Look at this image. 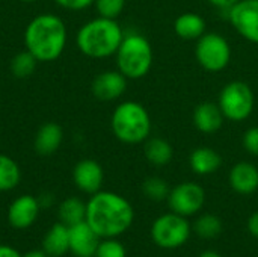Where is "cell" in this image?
I'll list each match as a JSON object with an SVG mask.
<instances>
[{
  "label": "cell",
  "instance_id": "12",
  "mask_svg": "<svg viewBox=\"0 0 258 257\" xmlns=\"http://www.w3.org/2000/svg\"><path fill=\"white\" fill-rule=\"evenodd\" d=\"M127 77L118 70H106L92 80L91 91L100 101H115L127 91Z\"/></svg>",
  "mask_w": 258,
  "mask_h": 257
},
{
  "label": "cell",
  "instance_id": "29",
  "mask_svg": "<svg viewBox=\"0 0 258 257\" xmlns=\"http://www.w3.org/2000/svg\"><path fill=\"white\" fill-rule=\"evenodd\" d=\"M242 145L243 148L251 155L258 158V126L249 127L243 136H242Z\"/></svg>",
  "mask_w": 258,
  "mask_h": 257
},
{
  "label": "cell",
  "instance_id": "26",
  "mask_svg": "<svg viewBox=\"0 0 258 257\" xmlns=\"http://www.w3.org/2000/svg\"><path fill=\"white\" fill-rule=\"evenodd\" d=\"M169 191H171L169 185L162 177H148L142 183V192H144V195L147 198L153 200V201L168 200Z\"/></svg>",
  "mask_w": 258,
  "mask_h": 257
},
{
  "label": "cell",
  "instance_id": "1",
  "mask_svg": "<svg viewBox=\"0 0 258 257\" xmlns=\"http://www.w3.org/2000/svg\"><path fill=\"white\" fill-rule=\"evenodd\" d=\"M85 221L101 239L118 238L132 227L135 211L125 197L110 191H98L86 201Z\"/></svg>",
  "mask_w": 258,
  "mask_h": 257
},
{
  "label": "cell",
  "instance_id": "7",
  "mask_svg": "<svg viewBox=\"0 0 258 257\" xmlns=\"http://www.w3.org/2000/svg\"><path fill=\"white\" fill-rule=\"evenodd\" d=\"M150 233L157 247L163 250H175L189 241L192 226L186 217L169 212L154 220Z\"/></svg>",
  "mask_w": 258,
  "mask_h": 257
},
{
  "label": "cell",
  "instance_id": "19",
  "mask_svg": "<svg viewBox=\"0 0 258 257\" xmlns=\"http://www.w3.org/2000/svg\"><path fill=\"white\" fill-rule=\"evenodd\" d=\"M190 170L198 176L215 174L222 167V156L210 147H198L189 156Z\"/></svg>",
  "mask_w": 258,
  "mask_h": 257
},
{
  "label": "cell",
  "instance_id": "36",
  "mask_svg": "<svg viewBox=\"0 0 258 257\" xmlns=\"http://www.w3.org/2000/svg\"><path fill=\"white\" fill-rule=\"evenodd\" d=\"M198 257H222L218 251H213V250H206V251H203L201 254Z\"/></svg>",
  "mask_w": 258,
  "mask_h": 257
},
{
  "label": "cell",
  "instance_id": "14",
  "mask_svg": "<svg viewBox=\"0 0 258 257\" xmlns=\"http://www.w3.org/2000/svg\"><path fill=\"white\" fill-rule=\"evenodd\" d=\"M70 232V253L76 257H95L97 247L101 238L92 230V227L82 221L68 227Z\"/></svg>",
  "mask_w": 258,
  "mask_h": 257
},
{
  "label": "cell",
  "instance_id": "2",
  "mask_svg": "<svg viewBox=\"0 0 258 257\" xmlns=\"http://www.w3.org/2000/svg\"><path fill=\"white\" fill-rule=\"evenodd\" d=\"M68 32L65 21L51 12L35 15L24 29V45L38 62H53L67 47Z\"/></svg>",
  "mask_w": 258,
  "mask_h": 257
},
{
  "label": "cell",
  "instance_id": "21",
  "mask_svg": "<svg viewBox=\"0 0 258 257\" xmlns=\"http://www.w3.org/2000/svg\"><path fill=\"white\" fill-rule=\"evenodd\" d=\"M144 156L154 167H165L174 158V148L169 141L154 136L144 142Z\"/></svg>",
  "mask_w": 258,
  "mask_h": 257
},
{
  "label": "cell",
  "instance_id": "28",
  "mask_svg": "<svg viewBox=\"0 0 258 257\" xmlns=\"http://www.w3.org/2000/svg\"><path fill=\"white\" fill-rule=\"evenodd\" d=\"M95 257H127L125 247L115 238H104L100 241Z\"/></svg>",
  "mask_w": 258,
  "mask_h": 257
},
{
  "label": "cell",
  "instance_id": "22",
  "mask_svg": "<svg viewBox=\"0 0 258 257\" xmlns=\"http://www.w3.org/2000/svg\"><path fill=\"white\" fill-rule=\"evenodd\" d=\"M59 223L71 227L86 220V203L79 197H68L65 198L57 209Z\"/></svg>",
  "mask_w": 258,
  "mask_h": 257
},
{
  "label": "cell",
  "instance_id": "3",
  "mask_svg": "<svg viewBox=\"0 0 258 257\" xmlns=\"http://www.w3.org/2000/svg\"><path fill=\"white\" fill-rule=\"evenodd\" d=\"M124 35L116 20L98 15L80 26L76 35V45L88 58L106 59L115 56Z\"/></svg>",
  "mask_w": 258,
  "mask_h": 257
},
{
  "label": "cell",
  "instance_id": "27",
  "mask_svg": "<svg viewBox=\"0 0 258 257\" xmlns=\"http://www.w3.org/2000/svg\"><path fill=\"white\" fill-rule=\"evenodd\" d=\"M94 6L100 17L116 20L125 8V0H95Z\"/></svg>",
  "mask_w": 258,
  "mask_h": 257
},
{
  "label": "cell",
  "instance_id": "23",
  "mask_svg": "<svg viewBox=\"0 0 258 257\" xmlns=\"http://www.w3.org/2000/svg\"><path fill=\"white\" fill-rule=\"evenodd\" d=\"M21 182L20 165L8 155L0 153V192L15 189Z\"/></svg>",
  "mask_w": 258,
  "mask_h": 257
},
{
  "label": "cell",
  "instance_id": "5",
  "mask_svg": "<svg viewBox=\"0 0 258 257\" xmlns=\"http://www.w3.org/2000/svg\"><path fill=\"white\" fill-rule=\"evenodd\" d=\"M116 70L121 71L128 80L145 77L154 61L153 45L147 36L141 33H125L116 53Z\"/></svg>",
  "mask_w": 258,
  "mask_h": 257
},
{
  "label": "cell",
  "instance_id": "8",
  "mask_svg": "<svg viewBox=\"0 0 258 257\" xmlns=\"http://www.w3.org/2000/svg\"><path fill=\"white\" fill-rule=\"evenodd\" d=\"M195 58L206 71L219 73L230 65L231 45L224 35L218 32H206L197 39Z\"/></svg>",
  "mask_w": 258,
  "mask_h": 257
},
{
  "label": "cell",
  "instance_id": "4",
  "mask_svg": "<svg viewBox=\"0 0 258 257\" xmlns=\"http://www.w3.org/2000/svg\"><path fill=\"white\" fill-rule=\"evenodd\" d=\"M110 129L113 136L122 144L136 145L145 142L153 129L150 112L138 101H121L110 117Z\"/></svg>",
  "mask_w": 258,
  "mask_h": 257
},
{
  "label": "cell",
  "instance_id": "13",
  "mask_svg": "<svg viewBox=\"0 0 258 257\" xmlns=\"http://www.w3.org/2000/svg\"><path fill=\"white\" fill-rule=\"evenodd\" d=\"M73 180L77 189H80L85 194L92 195L101 191V186L104 182L103 167L94 159H82L74 165Z\"/></svg>",
  "mask_w": 258,
  "mask_h": 257
},
{
  "label": "cell",
  "instance_id": "9",
  "mask_svg": "<svg viewBox=\"0 0 258 257\" xmlns=\"http://www.w3.org/2000/svg\"><path fill=\"white\" fill-rule=\"evenodd\" d=\"M166 201L171 212L189 218L203 209L206 203V191L195 182H181L171 188Z\"/></svg>",
  "mask_w": 258,
  "mask_h": 257
},
{
  "label": "cell",
  "instance_id": "6",
  "mask_svg": "<svg viewBox=\"0 0 258 257\" xmlns=\"http://www.w3.org/2000/svg\"><path fill=\"white\" fill-rule=\"evenodd\" d=\"M218 106L221 108L225 120L234 123L245 121L254 112V91L243 80H231L221 89L218 97Z\"/></svg>",
  "mask_w": 258,
  "mask_h": 257
},
{
  "label": "cell",
  "instance_id": "31",
  "mask_svg": "<svg viewBox=\"0 0 258 257\" xmlns=\"http://www.w3.org/2000/svg\"><path fill=\"white\" fill-rule=\"evenodd\" d=\"M213 8H216V9H219V11H225V12H228L239 0H207Z\"/></svg>",
  "mask_w": 258,
  "mask_h": 257
},
{
  "label": "cell",
  "instance_id": "16",
  "mask_svg": "<svg viewBox=\"0 0 258 257\" xmlns=\"http://www.w3.org/2000/svg\"><path fill=\"white\" fill-rule=\"evenodd\" d=\"M224 120L225 117L221 108L218 106V103H212V101L200 103L192 114V123L195 129L206 135L216 133L222 127Z\"/></svg>",
  "mask_w": 258,
  "mask_h": 257
},
{
  "label": "cell",
  "instance_id": "35",
  "mask_svg": "<svg viewBox=\"0 0 258 257\" xmlns=\"http://www.w3.org/2000/svg\"><path fill=\"white\" fill-rule=\"evenodd\" d=\"M23 257H50L45 251H42V250H30V251H27L26 254H23Z\"/></svg>",
  "mask_w": 258,
  "mask_h": 257
},
{
  "label": "cell",
  "instance_id": "11",
  "mask_svg": "<svg viewBox=\"0 0 258 257\" xmlns=\"http://www.w3.org/2000/svg\"><path fill=\"white\" fill-rule=\"evenodd\" d=\"M41 212V204L38 197L30 194H23L17 197L8 208V223L17 230H26L32 227Z\"/></svg>",
  "mask_w": 258,
  "mask_h": 257
},
{
  "label": "cell",
  "instance_id": "33",
  "mask_svg": "<svg viewBox=\"0 0 258 257\" xmlns=\"http://www.w3.org/2000/svg\"><path fill=\"white\" fill-rule=\"evenodd\" d=\"M0 257H23V254L12 245L0 244Z\"/></svg>",
  "mask_w": 258,
  "mask_h": 257
},
{
  "label": "cell",
  "instance_id": "17",
  "mask_svg": "<svg viewBox=\"0 0 258 257\" xmlns=\"http://www.w3.org/2000/svg\"><path fill=\"white\" fill-rule=\"evenodd\" d=\"M63 141V130L56 123H44L35 135V150L41 156H50L59 150Z\"/></svg>",
  "mask_w": 258,
  "mask_h": 257
},
{
  "label": "cell",
  "instance_id": "15",
  "mask_svg": "<svg viewBox=\"0 0 258 257\" xmlns=\"http://www.w3.org/2000/svg\"><path fill=\"white\" fill-rule=\"evenodd\" d=\"M230 188L240 195H251L258 189V168L246 161L237 162L228 173Z\"/></svg>",
  "mask_w": 258,
  "mask_h": 257
},
{
  "label": "cell",
  "instance_id": "30",
  "mask_svg": "<svg viewBox=\"0 0 258 257\" xmlns=\"http://www.w3.org/2000/svg\"><path fill=\"white\" fill-rule=\"evenodd\" d=\"M53 2L67 11H83L94 6L95 0H53Z\"/></svg>",
  "mask_w": 258,
  "mask_h": 257
},
{
  "label": "cell",
  "instance_id": "37",
  "mask_svg": "<svg viewBox=\"0 0 258 257\" xmlns=\"http://www.w3.org/2000/svg\"><path fill=\"white\" fill-rule=\"evenodd\" d=\"M21 2H24V3H32V2H38V0H21Z\"/></svg>",
  "mask_w": 258,
  "mask_h": 257
},
{
  "label": "cell",
  "instance_id": "20",
  "mask_svg": "<svg viewBox=\"0 0 258 257\" xmlns=\"http://www.w3.org/2000/svg\"><path fill=\"white\" fill-rule=\"evenodd\" d=\"M174 32L184 41H197L206 33V20L197 12H183L174 21Z\"/></svg>",
  "mask_w": 258,
  "mask_h": 257
},
{
  "label": "cell",
  "instance_id": "24",
  "mask_svg": "<svg viewBox=\"0 0 258 257\" xmlns=\"http://www.w3.org/2000/svg\"><path fill=\"white\" fill-rule=\"evenodd\" d=\"M222 230H224V224L221 218L213 214L200 215L192 226V232H195L204 241L216 239L222 233Z\"/></svg>",
  "mask_w": 258,
  "mask_h": 257
},
{
  "label": "cell",
  "instance_id": "34",
  "mask_svg": "<svg viewBox=\"0 0 258 257\" xmlns=\"http://www.w3.org/2000/svg\"><path fill=\"white\" fill-rule=\"evenodd\" d=\"M38 201L41 204V209L42 208H50L53 204V195L51 194H42L41 197H38Z\"/></svg>",
  "mask_w": 258,
  "mask_h": 257
},
{
  "label": "cell",
  "instance_id": "32",
  "mask_svg": "<svg viewBox=\"0 0 258 257\" xmlns=\"http://www.w3.org/2000/svg\"><path fill=\"white\" fill-rule=\"evenodd\" d=\"M248 232L251 233V236H254L255 239H258V211H255L249 218H248Z\"/></svg>",
  "mask_w": 258,
  "mask_h": 257
},
{
  "label": "cell",
  "instance_id": "18",
  "mask_svg": "<svg viewBox=\"0 0 258 257\" xmlns=\"http://www.w3.org/2000/svg\"><path fill=\"white\" fill-rule=\"evenodd\" d=\"M41 250L50 257H62L70 253V232L68 226L56 223L44 235L41 242Z\"/></svg>",
  "mask_w": 258,
  "mask_h": 257
},
{
  "label": "cell",
  "instance_id": "10",
  "mask_svg": "<svg viewBox=\"0 0 258 257\" xmlns=\"http://www.w3.org/2000/svg\"><path fill=\"white\" fill-rule=\"evenodd\" d=\"M227 18L243 39L258 44V0H239L227 12Z\"/></svg>",
  "mask_w": 258,
  "mask_h": 257
},
{
  "label": "cell",
  "instance_id": "25",
  "mask_svg": "<svg viewBox=\"0 0 258 257\" xmlns=\"http://www.w3.org/2000/svg\"><path fill=\"white\" fill-rule=\"evenodd\" d=\"M36 64H38V59L29 50H23L12 58L11 71L15 77L26 79V77L32 76V73L36 68Z\"/></svg>",
  "mask_w": 258,
  "mask_h": 257
}]
</instances>
